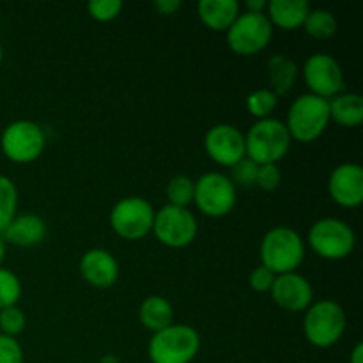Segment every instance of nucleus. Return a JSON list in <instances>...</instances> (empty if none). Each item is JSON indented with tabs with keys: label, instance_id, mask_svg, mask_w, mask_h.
<instances>
[{
	"label": "nucleus",
	"instance_id": "obj_1",
	"mask_svg": "<svg viewBox=\"0 0 363 363\" xmlns=\"http://www.w3.org/2000/svg\"><path fill=\"white\" fill-rule=\"evenodd\" d=\"M261 264L275 275L296 272L305 259V241L287 225H279L264 234L259 247Z\"/></svg>",
	"mask_w": 363,
	"mask_h": 363
},
{
	"label": "nucleus",
	"instance_id": "obj_2",
	"mask_svg": "<svg viewBox=\"0 0 363 363\" xmlns=\"http://www.w3.org/2000/svg\"><path fill=\"white\" fill-rule=\"evenodd\" d=\"M284 124L289 131L291 140L312 144L325 133L330 124L328 99L319 98L311 92L298 96L289 106Z\"/></svg>",
	"mask_w": 363,
	"mask_h": 363
},
{
	"label": "nucleus",
	"instance_id": "obj_3",
	"mask_svg": "<svg viewBox=\"0 0 363 363\" xmlns=\"http://www.w3.org/2000/svg\"><path fill=\"white\" fill-rule=\"evenodd\" d=\"M291 144L293 140L286 124L275 117L257 121L245 135L247 158L257 165H268V163L279 165L280 160L289 152Z\"/></svg>",
	"mask_w": 363,
	"mask_h": 363
},
{
	"label": "nucleus",
	"instance_id": "obj_4",
	"mask_svg": "<svg viewBox=\"0 0 363 363\" xmlns=\"http://www.w3.org/2000/svg\"><path fill=\"white\" fill-rule=\"evenodd\" d=\"M201 351V337L188 325H170L152 333L147 346L151 363H191Z\"/></svg>",
	"mask_w": 363,
	"mask_h": 363
},
{
	"label": "nucleus",
	"instance_id": "obj_5",
	"mask_svg": "<svg viewBox=\"0 0 363 363\" xmlns=\"http://www.w3.org/2000/svg\"><path fill=\"white\" fill-rule=\"evenodd\" d=\"M347 318L344 308L333 300H321L312 303L305 312V339L319 350L332 347L342 339Z\"/></svg>",
	"mask_w": 363,
	"mask_h": 363
},
{
	"label": "nucleus",
	"instance_id": "obj_6",
	"mask_svg": "<svg viewBox=\"0 0 363 363\" xmlns=\"http://www.w3.org/2000/svg\"><path fill=\"white\" fill-rule=\"evenodd\" d=\"M46 145V133L38 123L18 119L7 124L0 137V149L9 162L27 165L43 155Z\"/></svg>",
	"mask_w": 363,
	"mask_h": 363
},
{
	"label": "nucleus",
	"instance_id": "obj_7",
	"mask_svg": "<svg viewBox=\"0 0 363 363\" xmlns=\"http://www.w3.org/2000/svg\"><path fill=\"white\" fill-rule=\"evenodd\" d=\"M308 247L326 261H342L350 257L357 245V236L350 223L340 218H321L308 230Z\"/></svg>",
	"mask_w": 363,
	"mask_h": 363
},
{
	"label": "nucleus",
	"instance_id": "obj_8",
	"mask_svg": "<svg viewBox=\"0 0 363 363\" xmlns=\"http://www.w3.org/2000/svg\"><path fill=\"white\" fill-rule=\"evenodd\" d=\"M155 208L151 202L138 195L124 197L113 204L110 211V227L126 241H138L152 233Z\"/></svg>",
	"mask_w": 363,
	"mask_h": 363
},
{
	"label": "nucleus",
	"instance_id": "obj_9",
	"mask_svg": "<svg viewBox=\"0 0 363 363\" xmlns=\"http://www.w3.org/2000/svg\"><path fill=\"white\" fill-rule=\"evenodd\" d=\"M199 223L194 213L188 208L163 206L155 213L152 234L162 245L169 248H186L195 241Z\"/></svg>",
	"mask_w": 363,
	"mask_h": 363
},
{
	"label": "nucleus",
	"instance_id": "obj_10",
	"mask_svg": "<svg viewBox=\"0 0 363 363\" xmlns=\"http://www.w3.org/2000/svg\"><path fill=\"white\" fill-rule=\"evenodd\" d=\"M227 34V45L238 55H255L269 45L273 25L264 13H240Z\"/></svg>",
	"mask_w": 363,
	"mask_h": 363
},
{
	"label": "nucleus",
	"instance_id": "obj_11",
	"mask_svg": "<svg viewBox=\"0 0 363 363\" xmlns=\"http://www.w3.org/2000/svg\"><path fill=\"white\" fill-rule=\"evenodd\" d=\"M194 202L202 215L222 218L236 206V186L222 172L202 174L195 181Z\"/></svg>",
	"mask_w": 363,
	"mask_h": 363
},
{
	"label": "nucleus",
	"instance_id": "obj_12",
	"mask_svg": "<svg viewBox=\"0 0 363 363\" xmlns=\"http://www.w3.org/2000/svg\"><path fill=\"white\" fill-rule=\"evenodd\" d=\"M303 80L311 94L332 99L344 91V73L335 57L330 53H312L303 64Z\"/></svg>",
	"mask_w": 363,
	"mask_h": 363
},
{
	"label": "nucleus",
	"instance_id": "obj_13",
	"mask_svg": "<svg viewBox=\"0 0 363 363\" xmlns=\"http://www.w3.org/2000/svg\"><path fill=\"white\" fill-rule=\"evenodd\" d=\"M204 149L213 162L229 169L247 158L245 135L233 124L220 123L209 128L204 137Z\"/></svg>",
	"mask_w": 363,
	"mask_h": 363
},
{
	"label": "nucleus",
	"instance_id": "obj_14",
	"mask_svg": "<svg viewBox=\"0 0 363 363\" xmlns=\"http://www.w3.org/2000/svg\"><path fill=\"white\" fill-rule=\"evenodd\" d=\"M269 294L272 300L287 312H303L314 303L312 284L296 272L277 275Z\"/></svg>",
	"mask_w": 363,
	"mask_h": 363
},
{
	"label": "nucleus",
	"instance_id": "obj_15",
	"mask_svg": "<svg viewBox=\"0 0 363 363\" xmlns=\"http://www.w3.org/2000/svg\"><path fill=\"white\" fill-rule=\"evenodd\" d=\"M328 194L340 208H358L363 202V169L358 163H342L328 177Z\"/></svg>",
	"mask_w": 363,
	"mask_h": 363
},
{
	"label": "nucleus",
	"instance_id": "obj_16",
	"mask_svg": "<svg viewBox=\"0 0 363 363\" xmlns=\"http://www.w3.org/2000/svg\"><path fill=\"white\" fill-rule=\"evenodd\" d=\"M80 275L89 286L108 289L119 279V262L105 248H91L78 262Z\"/></svg>",
	"mask_w": 363,
	"mask_h": 363
},
{
	"label": "nucleus",
	"instance_id": "obj_17",
	"mask_svg": "<svg viewBox=\"0 0 363 363\" xmlns=\"http://www.w3.org/2000/svg\"><path fill=\"white\" fill-rule=\"evenodd\" d=\"M46 233L48 229L41 216L34 215V213H21V215L14 216L9 225L0 234H2L4 241L13 247L32 248L45 241Z\"/></svg>",
	"mask_w": 363,
	"mask_h": 363
},
{
	"label": "nucleus",
	"instance_id": "obj_18",
	"mask_svg": "<svg viewBox=\"0 0 363 363\" xmlns=\"http://www.w3.org/2000/svg\"><path fill=\"white\" fill-rule=\"evenodd\" d=\"M266 13L273 27L289 32L303 27L311 13V6L307 0H272L266 6Z\"/></svg>",
	"mask_w": 363,
	"mask_h": 363
},
{
	"label": "nucleus",
	"instance_id": "obj_19",
	"mask_svg": "<svg viewBox=\"0 0 363 363\" xmlns=\"http://www.w3.org/2000/svg\"><path fill=\"white\" fill-rule=\"evenodd\" d=\"M199 18L213 32H227L240 16L238 0H201L197 6Z\"/></svg>",
	"mask_w": 363,
	"mask_h": 363
},
{
	"label": "nucleus",
	"instance_id": "obj_20",
	"mask_svg": "<svg viewBox=\"0 0 363 363\" xmlns=\"http://www.w3.org/2000/svg\"><path fill=\"white\" fill-rule=\"evenodd\" d=\"M330 121L344 128H357L363 123V99L357 92H340L328 99Z\"/></svg>",
	"mask_w": 363,
	"mask_h": 363
},
{
	"label": "nucleus",
	"instance_id": "obj_21",
	"mask_svg": "<svg viewBox=\"0 0 363 363\" xmlns=\"http://www.w3.org/2000/svg\"><path fill=\"white\" fill-rule=\"evenodd\" d=\"M138 319L149 332H162L167 326L174 325V307L167 298L152 294L142 301Z\"/></svg>",
	"mask_w": 363,
	"mask_h": 363
},
{
	"label": "nucleus",
	"instance_id": "obj_22",
	"mask_svg": "<svg viewBox=\"0 0 363 363\" xmlns=\"http://www.w3.org/2000/svg\"><path fill=\"white\" fill-rule=\"evenodd\" d=\"M266 69H268L269 91L275 92L277 96L287 94L293 89V85L296 84L298 74H300L298 64L287 55L269 57Z\"/></svg>",
	"mask_w": 363,
	"mask_h": 363
},
{
	"label": "nucleus",
	"instance_id": "obj_23",
	"mask_svg": "<svg viewBox=\"0 0 363 363\" xmlns=\"http://www.w3.org/2000/svg\"><path fill=\"white\" fill-rule=\"evenodd\" d=\"M303 28L311 38L325 41V39H330L335 35L339 23H337V18L332 11L311 9V13H308L307 20L303 23Z\"/></svg>",
	"mask_w": 363,
	"mask_h": 363
},
{
	"label": "nucleus",
	"instance_id": "obj_24",
	"mask_svg": "<svg viewBox=\"0 0 363 363\" xmlns=\"http://www.w3.org/2000/svg\"><path fill=\"white\" fill-rule=\"evenodd\" d=\"M18 211V188L11 177L0 174V233L9 225Z\"/></svg>",
	"mask_w": 363,
	"mask_h": 363
},
{
	"label": "nucleus",
	"instance_id": "obj_25",
	"mask_svg": "<svg viewBox=\"0 0 363 363\" xmlns=\"http://www.w3.org/2000/svg\"><path fill=\"white\" fill-rule=\"evenodd\" d=\"M194 191L195 181L190 176L177 174L167 184V199H169V204L177 206V208H188L194 202Z\"/></svg>",
	"mask_w": 363,
	"mask_h": 363
},
{
	"label": "nucleus",
	"instance_id": "obj_26",
	"mask_svg": "<svg viewBox=\"0 0 363 363\" xmlns=\"http://www.w3.org/2000/svg\"><path fill=\"white\" fill-rule=\"evenodd\" d=\"M277 105H279V96L269 89H257L247 98V110L257 117V121L269 119L277 110Z\"/></svg>",
	"mask_w": 363,
	"mask_h": 363
},
{
	"label": "nucleus",
	"instance_id": "obj_27",
	"mask_svg": "<svg viewBox=\"0 0 363 363\" xmlns=\"http://www.w3.org/2000/svg\"><path fill=\"white\" fill-rule=\"evenodd\" d=\"M21 293H23V287L16 273L0 266V311L18 305Z\"/></svg>",
	"mask_w": 363,
	"mask_h": 363
},
{
	"label": "nucleus",
	"instance_id": "obj_28",
	"mask_svg": "<svg viewBox=\"0 0 363 363\" xmlns=\"http://www.w3.org/2000/svg\"><path fill=\"white\" fill-rule=\"evenodd\" d=\"M25 326H27V318H25V312L18 305L0 311V330H2V335L16 339L23 332Z\"/></svg>",
	"mask_w": 363,
	"mask_h": 363
},
{
	"label": "nucleus",
	"instance_id": "obj_29",
	"mask_svg": "<svg viewBox=\"0 0 363 363\" xmlns=\"http://www.w3.org/2000/svg\"><path fill=\"white\" fill-rule=\"evenodd\" d=\"M257 169H259L257 163L252 162L250 158H243L241 162H238L236 165L230 167V174L227 177H229L230 183H233L236 188L238 186L250 188V186H255Z\"/></svg>",
	"mask_w": 363,
	"mask_h": 363
},
{
	"label": "nucleus",
	"instance_id": "obj_30",
	"mask_svg": "<svg viewBox=\"0 0 363 363\" xmlns=\"http://www.w3.org/2000/svg\"><path fill=\"white\" fill-rule=\"evenodd\" d=\"M87 11L92 20L99 23H108L119 16L123 11V2L121 0H91L87 4Z\"/></svg>",
	"mask_w": 363,
	"mask_h": 363
},
{
	"label": "nucleus",
	"instance_id": "obj_31",
	"mask_svg": "<svg viewBox=\"0 0 363 363\" xmlns=\"http://www.w3.org/2000/svg\"><path fill=\"white\" fill-rule=\"evenodd\" d=\"M282 183V172H280L277 163H268V165H259L257 177H255V186L264 191H273Z\"/></svg>",
	"mask_w": 363,
	"mask_h": 363
},
{
	"label": "nucleus",
	"instance_id": "obj_32",
	"mask_svg": "<svg viewBox=\"0 0 363 363\" xmlns=\"http://www.w3.org/2000/svg\"><path fill=\"white\" fill-rule=\"evenodd\" d=\"M275 279H277L275 273L269 272L266 266L259 264L257 268L252 269L250 277H248V284H250V287L255 291V293H269Z\"/></svg>",
	"mask_w": 363,
	"mask_h": 363
},
{
	"label": "nucleus",
	"instance_id": "obj_33",
	"mask_svg": "<svg viewBox=\"0 0 363 363\" xmlns=\"http://www.w3.org/2000/svg\"><path fill=\"white\" fill-rule=\"evenodd\" d=\"M0 363H23V350L14 337L0 333Z\"/></svg>",
	"mask_w": 363,
	"mask_h": 363
},
{
	"label": "nucleus",
	"instance_id": "obj_34",
	"mask_svg": "<svg viewBox=\"0 0 363 363\" xmlns=\"http://www.w3.org/2000/svg\"><path fill=\"white\" fill-rule=\"evenodd\" d=\"M155 9L163 16H172L176 11L181 9L179 0H156Z\"/></svg>",
	"mask_w": 363,
	"mask_h": 363
},
{
	"label": "nucleus",
	"instance_id": "obj_35",
	"mask_svg": "<svg viewBox=\"0 0 363 363\" xmlns=\"http://www.w3.org/2000/svg\"><path fill=\"white\" fill-rule=\"evenodd\" d=\"M268 2L266 0H247L245 7H247L248 13H264Z\"/></svg>",
	"mask_w": 363,
	"mask_h": 363
},
{
	"label": "nucleus",
	"instance_id": "obj_36",
	"mask_svg": "<svg viewBox=\"0 0 363 363\" xmlns=\"http://www.w3.org/2000/svg\"><path fill=\"white\" fill-rule=\"evenodd\" d=\"M350 363H363V344L362 342H358L357 346L353 347V351H351Z\"/></svg>",
	"mask_w": 363,
	"mask_h": 363
},
{
	"label": "nucleus",
	"instance_id": "obj_37",
	"mask_svg": "<svg viewBox=\"0 0 363 363\" xmlns=\"http://www.w3.org/2000/svg\"><path fill=\"white\" fill-rule=\"evenodd\" d=\"M99 363H121V360L116 357V354H105Z\"/></svg>",
	"mask_w": 363,
	"mask_h": 363
},
{
	"label": "nucleus",
	"instance_id": "obj_38",
	"mask_svg": "<svg viewBox=\"0 0 363 363\" xmlns=\"http://www.w3.org/2000/svg\"><path fill=\"white\" fill-rule=\"evenodd\" d=\"M4 257H6V241H4L2 234H0V264H2Z\"/></svg>",
	"mask_w": 363,
	"mask_h": 363
},
{
	"label": "nucleus",
	"instance_id": "obj_39",
	"mask_svg": "<svg viewBox=\"0 0 363 363\" xmlns=\"http://www.w3.org/2000/svg\"><path fill=\"white\" fill-rule=\"evenodd\" d=\"M2 59H4V48L2 45H0V64H2Z\"/></svg>",
	"mask_w": 363,
	"mask_h": 363
}]
</instances>
